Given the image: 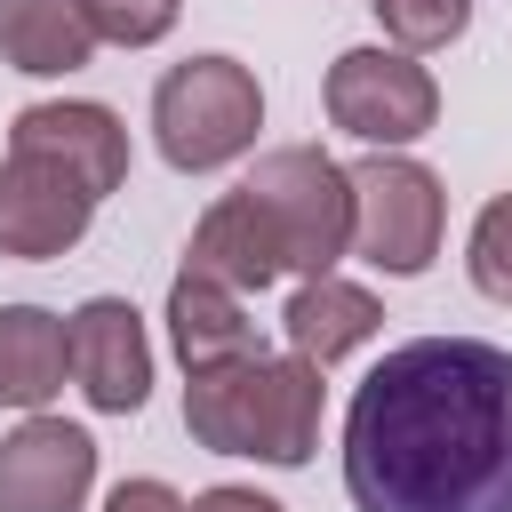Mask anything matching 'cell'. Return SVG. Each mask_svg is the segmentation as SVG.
<instances>
[{
  "instance_id": "obj_10",
  "label": "cell",
  "mask_w": 512,
  "mask_h": 512,
  "mask_svg": "<svg viewBox=\"0 0 512 512\" xmlns=\"http://www.w3.org/2000/svg\"><path fill=\"white\" fill-rule=\"evenodd\" d=\"M8 152L56 160V168L80 176L96 200L120 192V176H128V128H120V112H104V104H24V112L8 120Z\"/></svg>"
},
{
  "instance_id": "obj_11",
  "label": "cell",
  "mask_w": 512,
  "mask_h": 512,
  "mask_svg": "<svg viewBox=\"0 0 512 512\" xmlns=\"http://www.w3.org/2000/svg\"><path fill=\"white\" fill-rule=\"evenodd\" d=\"M184 264L208 272V280H224L232 296H256V288H272V280L288 272L280 232H272V216L256 208V192H224V200H208V216L192 224Z\"/></svg>"
},
{
  "instance_id": "obj_15",
  "label": "cell",
  "mask_w": 512,
  "mask_h": 512,
  "mask_svg": "<svg viewBox=\"0 0 512 512\" xmlns=\"http://www.w3.org/2000/svg\"><path fill=\"white\" fill-rule=\"evenodd\" d=\"M88 56H96V24L80 0H0V64L8 72L56 80V72H80Z\"/></svg>"
},
{
  "instance_id": "obj_1",
  "label": "cell",
  "mask_w": 512,
  "mask_h": 512,
  "mask_svg": "<svg viewBox=\"0 0 512 512\" xmlns=\"http://www.w3.org/2000/svg\"><path fill=\"white\" fill-rule=\"evenodd\" d=\"M344 488L360 512H512V352L392 344L344 408Z\"/></svg>"
},
{
  "instance_id": "obj_17",
  "label": "cell",
  "mask_w": 512,
  "mask_h": 512,
  "mask_svg": "<svg viewBox=\"0 0 512 512\" xmlns=\"http://www.w3.org/2000/svg\"><path fill=\"white\" fill-rule=\"evenodd\" d=\"M472 288L488 304H512V192H496L480 216H472Z\"/></svg>"
},
{
  "instance_id": "obj_20",
  "label": "cell",
  "mask_w": 512,
  "mask_h": 512,
  "mask_svg": "<svg viewBox=\"0 0 512 512\" xmlns=\"http://www.w3.org/2000/svg\"><path fill=\"white\" fill-rule=\"evenodd\" d=\"M192 512H288V504H272L264 488H232V480H224V488H200Z\"/></svg>"
},
{
  "instance_id": "obj_8",
  "label": "cell",
  "mask_w": 512,
  "mask_h": 512,
  "mask_svg": "<svg viewBox=\"0 0 512 512\" xmlns=\"http://www.w3.org/2000/svg\"><path fill=\"white\" fill-rule=\"evenodd\" d=\"M96 488V440L48 408H32L0 440V512H80Z\"/></svg>"
},
{
  "instance_id": "obj_6",
  "label": "cell",
  "mask_w": 512,
  "mask_h": 512,
  "mask_svg": "<svg viewBox=\"0 0 512 512\" xmlns=\"http://www.w3.org/2000/svg\"><path fill=\"white\" fill-rule=\"evenodd\" d=\"M328 120L376 152H400L416 144L432 120H440V80L408 56V48H344L328 64Z\"/></svg>"
},
{
  "instance_id": "obj_3",
  "label": "cell",
  "mask_w": 512,
  "mask_h": 512,
  "mask_svg": "<svg viewBox=\"0 0 512 512\" xmlns=\"http://www.w3.org/2000/svg\"><path fill=\"white\" fill-rule=\"evenodd\" d=\"M256 128H264V88L240 56H184L152 88V144L184 176L240 160L256 144Z\"/></svg>"
},
{
  "instance_id": "obj_18",
  "label": "cell",
  "mask_w": 512,
  "mask_h": 512,
  "mask_svg": "<svg viewBox=\"0 0 512 512\" xmlns=\"http://www.w3.org/2000/svg\"><path fill=\"white\" fill-rule=\"evenodd\" d=\"M80 8H88L96 40H112V48H152L184 16V0H80Z\"/></svg>"
},
{
  "instance_id": "obj_4",
  "label": "cell",
  "mask_w": 512,
  "mask_h": 512,
  "mask_svg": "<svg viewBox=\"0 0 512 512\" xmlns=\"http://www.w3.org/2000/svg\"><path fill=\"white\" fill-rule=\"evenodd\" d=\"M256 192V208L280 232L288 272H336V256L352 248V168H336L320 144H280L256 160V176L240 184Z\"/></svg>"
},
{
  "instance_id": "obj_13",
  "label": "cell",
  "mask_w": 512,
  "mask_h": 512,
  "mask_svg": "<svg viewBox=\"0 0 512 512\" xmlns=\"http://www.w3.org/2000/svg\"><path fill=\"white\" fill-rule=\"evenodd\" d=\"M280 328H288V352H304L312 368H336L344 352H360V344L384 328V304H376L368 288L336 280V272H312V280L288 296Z\"/></svg>"
},
{
  "instance_id": "obj_9",
  "label": "cell",
  "mask_w": 512,
  "mask_h": 512,
  "mask_svg": "<svg viewBox=\"0 0 512 512\" xmlns=\"http://www.w3.org/2000/svg\"><path fill=\"white\" fill-rule=\"evenodd\" d=\"M88 216H96V192L80 176H64L56 160H40V152L0 160V256L48 264L64 248H80Z\"/></svg>"
},
{
  "instance_id": "obj_14",
  "label": "cell",
  "mask_w": 512,
  "mask_h": 512,
  "mask_svg": "<svg viewBox=\"0 0 512 512\" xmlns=\"http://www.w3.org/2000/svg\"><path fill=\"white\" fill-rule=\"evenodd\" d=\"M72 376V344H64V312L40 304H0V408H48Z\"/></svg>"
},
{
  "instance_id": "obj_7",
  "label": "cell",
  "mask_w": 512,
  "mask_h": 512,
  "mask_svg": "<svg viewBox=\"0 0 512 512\" xmlns=\"http://www.w3.org/2000/svg\"><path fill=\"white\" fill-rule=\"evenodd\" d=\"M64 344H72V384L96 416H136L152 400V336L128 296H88L64 320Z\"/></svg>"
},
{
  "instance_id": "obj_2",
  "label": "cell",
  "mask_w": 512,
  "mask_h": 512,
  "mask_svg": "<svg viewBox=\"0 0 512 512\" xmlns=\"http://www.w3.org/2000/svg\"><path fill=\"white\" fill-rule=\"evenodd\" d=\"M184 432L216 456H256L288 472L320 448V368L304 352H240V360L192 368Z\"/></svg>"
},
{
  "instance_id": "obj_16",
  "label": "cell",
  "mask_w": 512,
  "mask_h": 512,
  "mask_svg": "<svg viewBox=\"0 0 512 512\" xmlns=\"http://www.w3.org/2000/svg\"><path fill=\"white\" fill-rule=\"evenodd\" d=\"M368 8H376L384 40L408 48V56L448 48V40H464V24H472V0H368Z\"/></svg>"
},
{
  "instance_id": "obj_5",
  "label": "cell",
  "mask_w": 512,
  "mask_h": 512,
  "mask_svg": "<svg viewBox=\"0 0 512 512\" xmlns=\"http://www.w3.org/2000/svg\"><path fill=\"white\" fill-rule=\"evenodd\" d=\"M440 232H448V192L424 160H400V152H376L352 168V248L392 272V280H416L432 256H440Z\"/></svg>"
},
{
  "instance_id": "obj_12",
  "label": "cell",
  "mask_w": 512,
  "mask_h": 512,
  "mask_svg": "<svg viewBox=\"0 0 512 512\" xmlns=\"http://www.w3.org/2000/svg\"><path fill=\"white\" fill-rule=\"evenodd\" d=\"M168 344H176L184 376L192 368H216V360H240V352H264L256 344V320L240 312V296L224 280L192 272V264L168 280Z\"/></svg>"
},
{
  "instance_id": "obj_19",
  "label": "cell",
  "mask_w": 512,
  "mask_h": 512,
  "mask_svg": "<svg viewBox=\"0 0 512 512\" xmlns=\"http://www.w3.org/2000/svg\"><path fill=\"white\" fill-rule=\"evenodd\" d=\"M104 512H192L168 480H120L112 496H104Z\"/></svg>"
}]
</instances>
